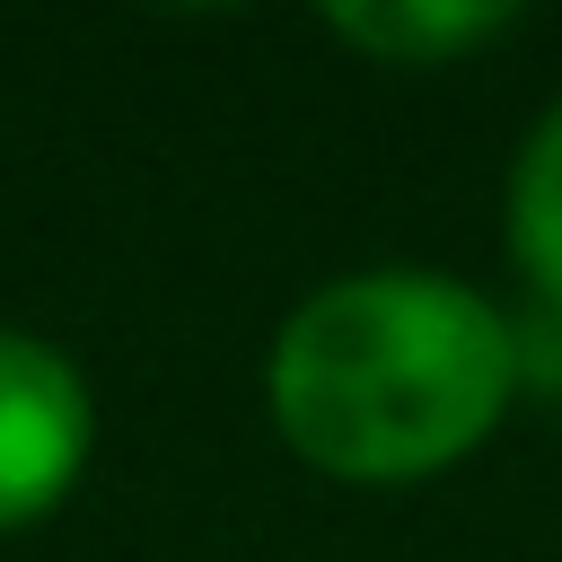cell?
<instances>
[{
  "instance_id": "cell-1",
  "label": "cell",
  "mask_w": 562,
  "mask_h": 562,
  "mask_svg": "<svg viewBox=\"0 0 562 562\" xmlns=\"http://www.w3.org/2000/svg\"><path fill=\"white\" fill-rule=\"evenodd\" d=\"M518 386V334L448 272L325 281L272 342L281 439L342 483H413L457 465Z\"/></svg>"
},
{
  "instance_id": "cell-4",
  "label": "cell",
  "mask_w": 562,
  "mask_h": 562,
  "mask_svg": "<svg viewBox=\"0 0 562 562\" xmlns=\"http://www.w3.org/2000/svg\"><path fill=\"white\" fill-rule=\"evenodd\" d=\"M501 26H509V9H334V35H351L360 53L404 61V70L457 61V53L492 44Z\"/></svg>"
},
{
  "instance_id": "cell-2",
  "label": "cell",
  "mask_w": 562,
  "mask_h": 562,
  "mask_svg": "<svg viewBox=\"0 0 562 562\" xmlns=\"http://www.w3.org/2000/svg\"><path fill=\"white\" fill-rule=\"evenodd\" d=\"M88 439V378L35 334H0V527L44 518L79 483Z\"/></svg>"
},
{
  "instance_id": "cell-3",
  "label": "cell",
  "mask_w": 562,
  "mask_h": 562,
  "mask_svg": "<svg viewBox=\"0 0 562 562\" xmlns=\"http://www.w3.org/2000/svg\"><path fill=\"white\" fill-rule=\"evenodd\" d=\"M509 255L562 307V105L536 123V140L509 167Z\"/></svg>"
}]
</instances>
